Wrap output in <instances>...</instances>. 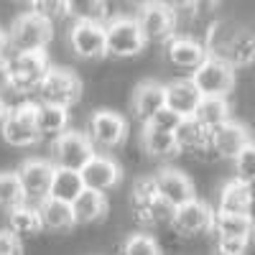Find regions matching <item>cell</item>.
Listing matches in <instances>:
<instances>
[{
  "instance_id": "8fae6325",
  "label": "cell",
  "mask_w": 255,
  "mask_h": 255,
  "mask_svg": "<svg viewBox=\"0 0 255 255\" xmlns=\"http://www.w3.org/2000/svg\"><path fill=\"white\" fill-rule=\"evenodd\" d=\"M215 227V209L202 199H191L174 212L171 232L179 238H197Z\"/></svg>"
},
{
  "instance_id": "3957f363",
  "label": "cell",
  "mask_w": 255,
  "mask_h": 255,
  "mask_svg": "<svg viewBox=\"0 0 255 255\" xmlns=\"http://www.w3.org/2000/svg\"><path fill=\"white\" fill-rule=\"evenodd\" d=\"M82 97V79L77 72H72L69 67H56L51 64L44 82L36 90V102L41 105H54V108H64L69 110L79 102Z\"/></svg>"
},
{
  "instance_id": "9a60e30c",
  "label": "cell",
  "mask_w": 255,
  "mask_h": 255,
  "mask_svg": "<svg viewBox=\"0 0 255 255\" xmlns=\"http://www.w3.org/2000/svg\"><path fill=\"white\" fill-rule=\"evenodd\" d=\"M166 61L171 64L174 69H181V72H191L194 74L204 59L209 56L207 49H204V41H197L194 36H176L166 44Z\"/></svg>"
},
{
  "instance_id": "cb8c5ba5",
  "label": "cell",
  "mask_w": 255,
  "mask_h": 255,
  "mask_svg": "<svg viewBox=\"0 0 255 255\" xmlns=\"http://www.w3.org/2000/svg\"><path fill=\"white\" fill-rule=\"evenodd\" d=\"M72 209H74L77 225H92V222L105 220L110 204H108V197H105V194H97V191L84 189L82 194L77 197V202L72 204Z\"/></svg>"
},
{
  "instance_id": "e0dca14e",
  "label": "cell",
  "mask_w": 255,
  "mask_h": 255,
  "mask_svg": "<svg viewBox=\"0 0 255 255\" xmlns=\"http://www.w3.org/2000/svg\"><path fill=\"white\" fill-rule=\"evenodd\" d=\"M163 108H166V84H161L156 79H145L133 90L130 110L143 125Z\"/></svg>"
},
{
  "instance_id": "277c9868",
  "label": "cell",
  "mask_w": 255,
  "mask_h": 255,
  "mask_svg": "<svg viewBox=\"0 0 255 255\" xmlns=\"http://www.w3.org/2000/svg\"><path fill=\"white\" fill-rule=\"evenodd\" d=\"M95 156H97V151H95L90 135L82 130H72V128L51 143V163H54V168H61V171L79 174Z\"/></svg>"
},
{
  "instance_id": "f35d334b",
  "label": "cell",
  "mask_w": 255,
  "mask_h": 255,
  "mask_svg": "<svg viewBox=\"0 0 255 255\" xmlns=\"http://www.w3.org/2000/svg\"><path fill=\"white\" fill-rule=\"evenodd\" d=\"M8 113H10V105L3 100V95H0V130H3V125L8 120Z\"/></svg>"
},
{
  "instance_id": "5bb4252c",
  "label": "cell",
  "mask_w": 255,
  "mask_h": 255,
  "mask_svg": "<svg viewBox=\"0 0 255 255\" xmlns=\"http://www.w3.org/2000/svg\"><path fill=\"white\" fill-rule=\"evenodd\" d=\"M69 46L79 59H105L108 56V41H105L102 23H72L69 28Z\"/></svg>"
},
{
  "instance_id": "603a6c76",
  "label": "cell",
  "mask_w": 255,
  "mask_h": 255,
  "mask_svg": "<svg viewBox=\"0 0 255 255\" xmlns=\"http://www.w3.org/2000/svg\"><path fill=\"white\" fill-rule=\"evenodd\" d=\"M8 230L13 235L26 243V240H33L44 232V225H41V217H38V209L31 207V204H23L13 212H8Z\"/></svg>"
},
{
  "instance_id": "d6a6232c",
  "label": "cell",
  "mask_w": 255,
  "mask_h": 255,
  "mask_svg": "<svg viewBox=\"0 0 255 255\" xmlns=\"http://www.w3.org/2000/svg\"><path fill=\"white\" fill-rule=\"evenodd\" d=\"M31 10L44 15L51 26L64 20V18H69V3L67 0H36V3H31Z\"/></svg>"
},
{
  "instance_id": "7a4b0ae2",
  "label": "cell",
  "mask_w": 255,
  "mask_h": 255,
  "mask_svg": "<svg viewBox=\"0 0 255 255\" xmlns=\"http://www.w3.org/2000/svg\"><path fill=\"white\" fill-rule=\"evenodd\" d=\"M8 90L20 95V97H31L36 95L38 84L44 82L49 72V56L46 51H31V54H8Z\"/></svg>"
},
{
  "instance_id": "44dd1931",
  "label": "cell",
  "mask_w": 255,
  "mask_h": 255,
  "mask_svg": "<svg viewBox=\"0 0 255 255\" xmlns=\"http://www.w3.org/2000/svg\"><path fill=\"white\" fill-rule=\"evenodd\" d=\"M36 128H38V138H49L54 143L59 135L69 130V110L36 102Z\"/></svg>"
},
{
  "instance_id": "7402d4cb",
  "label": "cell",
  "mask_w": 255,
  "mask_h": 255,
  "mask_svg": "<svg viewBox=\"0 0 255 255\" xmlns=\"http://www.w3.org/2000/svg\"><path fill=\"white\" fill-rule=\"evenodd\" d=\"M253 207V197H250V186L232 179L220 189L217 197V212H225V215H250Z\"/></svg>"
},
{
  "instance_id": "836d02e7",
  "label": "cell",
  "mask_w": 255,
  "mask_h": 255,
  "mask_svg": "<svg viewBox=\"0 0 255 255\" xmlns=\"http://www.w3.org/2000/svg\"><path fill=\"white\" fill-rule=\"evenodd\" d=\"M235 179L243 181V184H253L255 181V143L243 148L240 156L235 158Z\"/></svg>"
},
{
  "instance_id": "1f68e13d",
  "label": "cell",
  "mask_w": 255,
  "mask_h": 255,
  "mask_svg": "<svg viewBox=\"0 0 255 255\" xmlns=\"http://www.w3.org/2000/svg\"><path fill=\"white\" fill-rule=\"evenodd\" d=\"M158 199V186H156V176L153 174H145L138 176L130 191V209H151V204Z\"/></svg>"
},
{
  "instance_id": "f546056e",
  "label": "cell",
  "mask_w": 255,
  "mask_h": 255,
  "mask_svg": "<svg viewBox=\"0 0 255 255\" xmlns=\"http://www.w3.org/2000/svg\"><path fill=\"white\" fill-rule=\"evenodd\" d=\"M23 204H26V197H23V189H20L15 171H0V209L13 212Z\"/></svg>"
},
{
  "instance_id": "8992f818",
  "label": "cell",
  "mask_w": 255,
  "mask_h": 255,
  "mask_svg": "<svg viewBox=\"0 0 255 255\" xmlns=\"http://www.w3.org/2000/svg\"><path fill=\"white\" fill-rule=\"evenodd\" d=\"M105 41H108V56L113 59L138 56L148 46L135 15H113V20L105 23Z\"/></svg>"
},
{
  "instance_id": "ffe728a7",
  "label": "cell",
  "mask_w": 255,
  "mask_h": 255,
  "mask_svg": "<svg viewBox=\"0 0 255 255\" xmlns=\"http://www.w3.org/2000/svg\"><path fill=\"white\" fill-rule=\"evenodd\" d=\"M36 209H38L41 225H44V232H69L77 225L74 209L67 202H59V199L49 197L46 202H41Z\"/></svg>"
},
{
  "instance_id": "7c38bea8",
  "label": "cell",
  "mask_w": 255,
  "mask_h": 255,
  "mask_svg": "<svg viewBox=\"0 0 255 255\" xmlns=\"http://www.w3.org/2000/svg\"><path fill=\"white\" fill-rule=\"evenodd\" d=\"M79 174H82L84 189L108 197L110 191L120 184V179H123V166L113 156H108V153H97Z\"/></svg>"
},
{
  "instance_id": "d6986e66",
  "label": "cell",
  "mask_w": 255,
  "mask_h": 255,
  "mask_svg": "<svg viewBox=\"0 0 255 255\" xmlns=\"http://www.w3.org/2000/svg\"><path fill=\"white\" fill-rule=\"evenodd\" d=\"M199 102H202V95L191 79H174L166 84V108L174 110L176 115L194 118Z\"/></svg>"
},
{
  "instance_id": "d4e9b609",
  "label": "cell",
  "mask_w": 255,
  "mask_h": 255,
  "mask_svg": "<svg viewBox=\"0 0 255 255\" xmlns=\"http://www.w3.org/2000/svg\"><path fill=\"white\" fill-rule=\"evenodd\" d=\"M194 120L199 125H204L209 133L217 130L220 125L230 123L232 118H230V102H227V97H202L199 108L194 113Z\"/></svg>"
},
{
  "instance_id": "4316f807",
  "label": "cell",
  "mask_w": 255,
  "mask_h": 255,
  "mask_svg": "<svg viewBox=\"0 0 255 255\" xmlns=\"http://www.w3.org/2000/svg\"><path fill=\"white\" fill-rule=\"evenodd\" d=\"M140 148L151 158H174L179 153L174 133H158V130H151V128L140 130Z\"/></svg>"
},
{
  "instance_id": "30bf717a",
  "label": "cell",
  "mask_w": 255,
  "mask_h": 255,
  "mask_svg": "<svg viewBox=\"0 0 255 255\" xmlns=\"http://www.w3.org/2000/svg\"><path fill=\"white\" fill-rule=\"evenodd\" d=\"M202 97H227L235 87V69L217 56H207L204 64L189 77Z\"/></svg>"
},
{
  "instance_id": "d590c367",
  "label": "cell",
  "mask_w": 255,
  "mask_h": 255,
  "mask_svg": "<svg viewBox=\"0 0 255 255\" xmlns=\"http://www.w3.org/2000/svg\"><path fill=\"white\" fill-rule=\"evenodd\" d=\"M253 238H217V255H245Z\"/></svg>"
},
{
  "instance_id": "484cf974",
  "label": "cell",
  "mask_w": 255,
  "mask_h": 255,
  "mask_svg": "<svg viewBox=\"0 0 255 255\" xmlns=\"http://www.w3.org/2000/svg\"><path fill=\"white\" fill-rule=\"evenodd\" d=\"M69 18H74V23H108L113 18L110 3L102 0H69Z\"/></svg>"
},
{
  "instance_id": "f1b7e54d",
  "label": "cell",
  "mask_w": 255,
  "mask_h": 255,
  "mask_svg": "<svg viewBox=\"0 0 255 255\" xmlns=\"http://www.w3.org/2000/svg\"><path fill=\"white\" fill-rule=\"evenodd\" d=\"M84 191V181H82V174L77 171H61L56 168L54 171V184H51V199H59V202H67V204H74L77 197Z\"/></svg>"
},
{
  "instance_id": "2e32d148",
  "label": "cell",
  "mask_w": 255,
  "mask_h": 255,
  "mask_svg": "<svg viewBox=\"0 0 255 255\" xmlns=\"http://www.w3.org/2000/svg\"><path fill=\"white\" fill-rule=\"evenodd\" d=\"M156 176V186H158V197L166 199L171 207H181L191 199H197V189H194V181H191L184 171L179 168H161Z\"/></svg>"
},
{
  "instance_id": "4fadbf2b",
  "label": "cell",
  "mask_w": 255,
  "mask_h": 255,
  "mask_svg": "<svg viewBox=\"0 0 255 255\" xmlns=\"http://www.w3.org/2000/svg\"><path fill=\"white\" fill-rule=\"evenodd\" d=\"M174 138H176L179 153L194 156V158H202V161H215L217 158L215 148H212V133L204 125H199L194 118H184L181 125L176 128Z\"/></svg>"
},
{
  "instance_id": "ba28073f",
  "label": "cell",
  "mask_w": 255,
  "mask_h": 255,
  "mask_svg": "<svg viewBox=\"0 0 255 255\" xmlns=\"http://www.w3.org/2000/svg\"><path fill=\"white\" fill-rule=\"evenodd\" d=\"M54 163L51 161H44V158H28L18 166V181H20V189H23V197H26V204L31 207H38L41 202H46L51 197V184H54Z\"/></svg>"
},
{
  "instance_id": "83f0119b",
  "label": "cell",
  "mask_w": 255,
  "mask_h": 255,
  "mask_svg": "<svg viewBox=\"0 0 255 255\" xmlns=\"http://www.w3.org/2000/svg\"><path fill=\"white\" fill-rule=\"evenodd\" d=\"M253 220L248 215H225V212L215 209V232L217 238H253Z\"/></svg>"
},
{
  "instance_id": "ac0fdd59",
  "label": "cell",
  "mask_w": 255,
  "mask_h": 255,
  "mask_svg": "<svg viewBox=\"0 0 255 255\" xmlns=\"http://www.w3.org/2000/svg\"><path fill=\"white\" fill-rule=\"evenodd\" d=\"M250 140V130L243 123L230 120L225 125H220L217 130H212V148H215L217 158H232L235 161L240 156L243 148H248Z\"/></svg>"
},
{
  "instance_id": "6da1fadb",
  "label": "cell",
  "mask_w": 255,
  "mask_h": 255,
  "mask_svg": "<svg viewBox=\"0 0 255 255\" xmlns=\"http://www.w3.org/2000/svg\"><path fill=\"white\" fill-rule=\"evenodd\" d=\"M5 33L10 54H31V51H46V46L54 38V26L36 10H26L13 18Z\"/></svg>"
},
{
  "instance_id": "52a82bcc",
  "label": "cell",
  "mask_w": 255,
  "mask_h": 255,
  "mask_svg": "<svg viewBox=\"0 0 255 255\" xmlns=\"http://www.w3.org/2000/svg\"><path fill=\"white\" fill-rule=\"evenodd\" d=\"M0 138L10 148H31L36 145V140H41L36 128V100H23L13 105L3 130H0Z\"/></svg>"
},
{
  "instance_id": "e575fe53",
  "label": "cell",
  "mask_w": 255,
  "mask_h": 255,
  "mask_svg": "<svg viewBox=\"0 0 255 255\" xmlns=\"http://www.w3.org/2000/svg\"><path fill=\"white\" fill-rule=\"evenodd\" d=\"M181 115H176L174 110H168V108H163V110H158L151 120H148L143 128H151V130H158V133H176V128L181 125Z\"/></svg>"
},
{
  "instance_id": "5b68a950",
  "label": "cell",
  "mask_w": 255,
  "mask_h": 255,
  "mask_svg": "<svg viewBox=\"0 0 255 255\" xmlns=\"http://www.w3.org/2000/svg\"><path fill=\"white\" fill-rule=\"evenodd\" d=\"M138 26L140 33L145 38V44H168L171 38H176L179 33V15L174 10L171 3H145L140 5L138 15Z\"/></svg>"
},
{
  "instance_id": "9c48e42d",
  "label": "cell",
  "mask_w": 255,
  "mask_h": 255,
  "mask_svg": "<svg viewBox=\"0 0 255 255\" xmlns=\"http://www.w3.org/2000/svg\"><path fill=\"white\" fill-rule=\"evenodd\" d=\"M87 135L95 145V151H115L128 138V120L115 110H95L87 120Z\"/></svg>"
},
{
  "instance_id": "4dcf8cb0",
  "label": "cell",
  "mask_w": 255,
  "mask_h": 255,
  "mask_svg": "<svg viewBox=\"0 0 255 255\" xmlns=\"http://www.w3.org/2000/svg\"><path fill=\"white\" fill-rule=\"evenodd\" d=\"M120 255H163V245L148 232H133L123 240Z\"/></svg>"
},
{
  "instance_id": "60d3db41",
  "label": "cell",
  "mask_w": 255,
  "mask_h": 255,
  "mask_svg": "<svg viewBox=\"0 0 255 255\" xmlns=\"http://www.w3.org/2000/svg\"><path fill=\"white\" fill-rule=\"evenodd\" d=\"M248 186H250V197H253V202H255V181H253V184H248Z\"/></svg>"
},
{
  "instance_id": "ab89813d",
  "label": "cell",
  "mask_w": 255,
  "mask_h": 255,
  "mask_svg": "<svg viewBox=\"0 0 255 255\" xmlns=\"http://www.w3.org/2000/svg\"><path fill=\"white\" fill-rule=\"evenodd\" d=\"M5 49H8V33L0 28V56H5V54H3Z\"/></svg>"
},
{
  "instance_id": "8d00e7d4",
  "label": "cell",
  "mask_w": 255,
  "mask_h": 255,
  "mask_svg": "<svg viewBox=\"0 0 255 255\" xmlns=\"http://www.w3.org/2000/svg\"><path fill=\"white\" fill-rule=\"evenodd\" d=\"M0 255H23V243L8 227H0Z\"/></svg>"
},
{
  "instance_id": "74e56055",
  "label": "cell",
  "mask_w": 255,
  "mask_h": 255,
  "mask_svg": "<svg viewBox=\"0 0 255 255\" xmlns=\"http://www.w3.org/2000/svg\"><path fill=\"white\" fill-rule=\"evenodd\" d=\"M8 90V64H5V56H0V95Z\"/></svg>"
}]
</instances>
